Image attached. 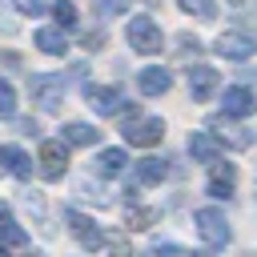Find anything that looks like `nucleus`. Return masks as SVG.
<instances>
[{
    "instance_id": "f257e3e1",
    "label": "nucleus",
    "mask_w": 257,
    "mask_h": 257,
    "mask_svg": "<svg viewBox=\"0 0 257 257\" xmlns=\"http://www.w3.org/2000/svg\"><path fill=\"white\" fill-rule=\"evenodd\" d=\"M193 225H197L201 241H205V245H213V249H221V245H225V241L233 237V229H229L225 213H221V209H213V205L197 209V213H193Z\"/></svg>"
},
{
    "instance_id": "f03ea898",
    "label": "nucleus",
    "mask_w": 257,
    "mask_h": 257,
    "mask_svg": "<svg viewBox=\"0 0 257 257\" xmlns=\"http://www.w3.org/2000/svg\"><path fill=\"white\" fill-rule=\"evenodd\" d=\"M84 100H88V108H92L96 116H116V112H124V104H128V96H124L116 84H88V88H84Z\"/></svg>"
},
{
    "instance_id": "7ed1b4c3",
    "label": "nucleus",
    "mask_w": 257,
    "mask_h": 257,
    "mask_svg": "<svg viewBox=\"0 0 257 257\" xmlns=\"http://www.w3.org/2000/svg\"><path fill=\"white\" fill-rule=\"evenodd\" d=\"M120 133H124L128 145L149 149V145H157V141L165 137V120H161V116H133V112H128V120H124Z\"/></svg>"
},
{
    "instance_id": "20e7f679",
    "label": "nucleus",
    "mask_w": 257,
    "mask_h": 257,
    "mask_svg": "<svg viewBox=\"0 0 257 257\" xmlns=\"http://www.w3.org/2000/svg\"><path fill=\"white\" fill-rule=\"evenodd\" d=\"M217 52H221L225 60H249V56L257 52V36L245 32V28H229V32L217 36Z\"/></svg>"
},
{
    "instance_id": "39448f33",
    "label": "nucleus",
    "mask_w": 257,
    "mask_h": 257,
    "mask_svg": "<svg viewBox=\"0 0 257 257\" xmlns=\"http://www.w3.org/2000/svg\"><path fill=\"white\" fill-rule=\"evenodd\" d=\"M28 92H32V100L44 112H56L60 100H64V76H32L28 80Z\"/></svg>"
},
{
    "instance_id": "423d86ee",
    "label": "nucleus",
    "mask_w": 257,
    "mask_h": 257,
    "mask_svg": "<svg viewBox=\"0 0 257 257\" xmlns=\"http://www.w3.org/2000/svg\"><path fill=\"white\" fill-rule=\"evenodd\" d=\"M161 28H157V20H149V16H133L128 20V44L137 48V52H161Z\"/></svg>"
},
{
    "instance_id": "0eeeda50",
    "label": "nucleus",
    "mask_w": 257,
    "mask_h": 257,
    "mask_svg": "<svg viewBox=\"0 0 257 257\" xmlns=\"http://www.w3.org/2000/svg\"><path fill=\"white\" fill-rule=\"evenodd\" d=\"M64 221H68L72 237H76L84 249H104V233H100V225H96L92 217H84V213H76V209H64Z\"/></svg>"
},
{
    "instance_id": "6e6552de",
    "label": "nucleus",
    "mask_w": 257,
    "mask_h": 257,
    "mask_svg": "<svg viewBox=\"0 0 257 257\" xmlns=\"http://www.w3.org/2000/svg\"><path fill=\"white\" fill-rule=\"evenodd\" d=\"M217 88H221L217 68H209V64H189V96H193V100H213Z\"/></svg>"
},
{
    "instance_id": "1a4fd4ad",
    "label": "nucleus",
    "mask_w": 257,
    "mask_h": 257,
    "mask_svg": "<svg viewBox=\"0 0 257 257\" xmlns=\"http://www.w3.org/2000/svg\"><path fill=\"white\" fill-rule=\"evenodd\" d=\"M64 169H68V149H64V141H44V145H40V177L60 181Z\"/></svg>"
},
{
    "instance_id": "9d476101",
    "label": "nucleus",
    "mask_w": 257,
    "mask_h": 257,
    "mask_svg": "<svg viewBox=\"0 0 257 257\" xmlns=\"http://www.w3.org/2000/svg\"><path fill=\"white\" fill-rule=\"evenodd\" d=\"M221 153H225V145H221V141H217L213 133H205V128L189 133V157H193V161L217 165V161H221Z\"/></svg>"
},
{
    "instance_id": "9b49d317",
    "label": "nucleus",
    "mask_w": 257,
    "mask_h": 257,
    "mask_svg": "<svg viewBox=\"0 0 257 257\" xmlns=\"http://www.w3.org/2000/svg\"><path fill=\"white\" fill-rule=\"evenodd\" d=\"M137 84H141V92H145V96H165V92L173 88V72H169V68H161V64H153V68H141Z\"/></svg>"
},
{
    "instance_id": "f8f14e48",
    "label": "nucleus",
    "mask_w": 257,
    "mask_h": 257,
    "mask_svg": "<svg viewBox=\"0 0 257 257\" xmlns=\"http://www.w3.org/2000/svg\"><path fill=\"white\" fill-rule=\"evenodd\" d=\"M233 185H237V169L229 165V161H217V165H209V193L213 197H233Z\"/></svg>"
},
{
    "instance_id": "ddd939ff",
    "label": "nucleus",
    "mask_w": 257,
    "mask_h": 257,
    "mask_svg": "<svg viewBox=\"0 0 257 257\" xmlns=\"http://www.w3.org/2000/svg\"><path fill=\"white\" fill-rule=\"evenodd\" d=\"M225 116H249L253 108H257V96L245 88V84H233V88H225Z\"/></svg>"
},
{
    "instance_id": "4468645a",
    "label": "nucleus",
    "mask_w": 257,
    "mask_h": 257,
    "mask_svg": "<svg viewBox=\"0 0 257 257\" xmlns=\"http://www.w3.org/2000/svg\"><path fill=\"white\" fill-rule=\"evenodd\" d=\"M209 124H213V128H217V133H213V137H217V141H221V145H233V149H245V145H249V141H253V133H249V128H241V124H229V120H225V116H213V120H209Z\"/></svg>"
},
{
    "instance_id": "2eb2a0df",
    "label": "nucleus",
    "mask_w": 257,
    "mask_h": 257,
    "mask_svg": "<svg viewBox=\"0 0 257 257\" xmlns=\"http://www.w3.org/2000/svg\"><path fill=\"white\" fill-rule=\"evenodd\" d=\"M128 169V153L124 149H100L96 153V173L100 177H120Z\"/></svg>"
},
{
    "instance_id": "dca6fc26",
    "label": "nucleus",
    "mask_w": 257,
    "mask_h": 257,
    "mask_svg": "<svg viewBox=\"0 0 257 257\" xmlns=\"http://www.w3.org/2000/svg\"><path fill=\"white\" fill-rule=\"evenodd\" d=\"M36 48L48 56H64L68 52V36L60 28H36Z\"/></svg>"
},
{
    "instance_id": "f3484780",
    "label": "nucleus",
    "mask_w": 257,
    "mask_h": 257,
    "mask_svg": "<svg viewBox=\"0 0 257 257\" xmlns=\"http://www.w3.org/2000/svg\"><path fill=\"white\" fill-rule=\"evenodd\" d=\"M96 137H100V128H92V124H84V120H68V124L60 128V141H64V145H96Z\"/></svg>"
},
{
    "instance_id": "a211bd4d",
    "label": "nucleus",
    "mask_w": 257,
    "mask_h": 257,
    "mask_svg": "<svg viewBox=\"0 0 257 257\" xmlns=\"http://www.w3.org/2000/svg\"><path fill=\"white\" fill-rule=\"evenodd\" d=\"M165 177H169V165L161 157H141L137 161V181L141 185H161Z\"/></svg>"
},
{
    "instance_id": "6ab92c4d",
    "label": "nucleus",
    "mask_w": 257,
    "mask_h": 257,
    "mask_svg": "<svg viewBox=\"0 0 257 257\" xmlns=\"http://www.w3.org/2000/svg\"><path fill=\"white\" fill-rule=\"evenodd\" d=\"M4 169H8L12 177H20V181L32 177V161H28V153L16 149V145H4Z\"/></svg>"
},
{
    "instance_id": "aec40b11",
    "label": "nucleus",
    "mask_w": 257,
    "mask_h": 257,
    "mask_svg": "<svg viewBox=\"0 0 257 257\" xmlns=\"http://www.w3.org/2000/svg\"><path fill=\"white\" fill-rule=\"evenodd\" d=\"M0 241H4V245H24V241H28V233L16 225V217H12L8 205H0Z\"/></svg>"
},
{
    "instance_id": "412c9836",
    "label": "nucleus",
    "mask_w": 257,
    "mask_h": 257,
    "mask_svg": "<svg viewBox=\"0 0 257 257\" xmlns=\"http://www.w3.org/2000/svg\"><path fill=\"white\" fill-rule=\"evenodd\" d=\"M177 4H181V12H189L197 20H213L217 16V0H177Z\"/></svg>"
},
{
    "instance_id": "4be33fe9",
    "label": "nucleus",
    "mask_w": 257,
    "mask_h": 257,
    "mask_svg": "<svg viewBox=\"0 0 257 257\" xmlns=\"http://www.w3.org/2000/svg\"><path fill=\"white\" fill-rule=\"evenodd\" d=\"M52 16H56L60 28H72V24H76V8H72V0H56V4H52Z\"/></svg>"
},
{
    "instance_id": "5701e85b",
    "label": "nucleus",
    "mask_w": 257,
    "mask_h": 257,
    "mask_svg": "<svg viewBox=\"0 0 257 257\" xmlns=\"http://www.w3.org/2000/svg\"><path fill=\"white\" fill-rule=\"evenodd\" d=\"M0 116H4V120L16 116V92H12L8 80H0Z\"/></svg>"
},
{
    "instance_id": "b1692460",
    "label": "nucleus",
    "mask_w": 257,
    "mask_h": 257,
    "mask_svg": "<svg viewBox=\"0 0 257 257\" xmlns=\"http://www.w3.org/2000/svg\"><path fill=\"white\" fill-rule=\"evenodd\" d=\"M153 221H157V213H153V209H137V205L128 209V229H149Z\"/></svg>"
},
{
    "instance_id": "393cba45",
    "label": "nucleus",
    "mask_w": 257,
    "mask_h": 257,
    "mask_svg": "<svg viewBox=\"0 0 257 257\" xmlns=\"http://www.w3.org/2000/svg\"><path fill=\"white\" fill-rule=\"evenodd\" d=\"M12 4H16V12H24V16H44V12L52 8L48 0H12Z\"/></svg>"
},
{
    "instance_id": "a878e982",
    "label": "nucleus",
    "mask_w": 257,
    "mask_h": 257,
    "mask_svg": "<svg viewBox=\"0 0 257 257\" xmlns=\"http://www.w3.org/2000/svg\"><path fill=\"white\" fill-rule=\"evenodd\" d=\"M96 4V12H104V16H120V12H128V0H92Z\"/></svg>"
},
{
    "instance_id": "bb28decb",
    "label": "nucleus",
    "mask_w": 257,
    "mask_h": 257,
    "mask_svg": "<svg viewBox=\"0 0 257 257\" xmlns=\"http://www.w3.org/2000/svg\"><path fill=\"white\" fill-rule=\"evenodd\" d=\"M157 257H193L185 245H173V241H165V245H157Z\"/></svg>"
},
{
    "instance_id": "cd10ccee",
    "label": "nucleus",
    "mask_w": 257,
    "mask_h": 257,
    "mask_svg": "<svg viewBox=\"0 0 257 257\" xmlns=\"http://www.w3.org/2000/svg\"><path fill=\"white\" fill-rule=\"evenodd\" d=\"M84 44H88V48H100V44H104V36H100V32H88V36H84Z\"/></svg>"
},
{
    "instance_id": "c85d7f7f",
    "label": "nucleus",
    "mask_w": 257,
    "mask_h": 257,
    "mask_svg": "<svg viewBox=\"0 0 257 257\" xmlns=\"http://www.w3.org/2000/svg\"><path fill=\"white\" fill-rule=\"evenodd\" d=\"M0 60H4L8 68H20V56H16V52H0Z\"/></svg>"
},
{
    "instance_id": "c756f323",
    "label": "nucleus",
    "mask_w": 257,
    "mask_h": 257,
    "mask_svg": "<svg viewBox=\"0 0 257 257\" xmlns=\"http://www.w3.org/2000/svg\"><path fill=\"white\" fill-rule=\"evenodd\" d=\"M0 257H8V245H4V241H0Z\"/></svg>"
},
{
    "instance_id": "7c9ffc66",
    "label": "nucleus",
    "mask_w": 257,
    "mask_h": 257,
    "mask_svg": "<svg viewBox=\"0 0 257 257\" xmlns=\"http://www.w3.org/2000/svg\"><path fill=\"white\" fill-rule=\"evenodd\" d=\"M193 257H209V253H193Z\"/></svg>"
},
{
    "instance_id": "2f4dec72",
    "label": "nucleus",
    "mask_w": 257,
    "mask_h": 257,
    "mask_svg": "<svg viewBox=\"0 0 257 257\" xmlns=\"http://www.w3.org/2000/svg\"><path fill=\"white\" fill-rule=\"evenodd\" d=\"M0 161H4V149H0Z\"/></svg>"
},
{
    "instance_id": "473e14b6",
    "label": "nucleus",
    "mask_w": 257,
    "mask_h": 257,
    "mask_svg": "<svg viewBox=\"0 0 257 257\" xmlns=\"http://www.w3.org/2000/svg\"><path fill=\"white\" fill-rule=\"evenodd\" d=\"M32 257H40V253H32Z\"/></svg>"
}]
</instances>
